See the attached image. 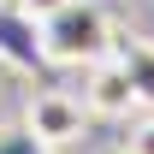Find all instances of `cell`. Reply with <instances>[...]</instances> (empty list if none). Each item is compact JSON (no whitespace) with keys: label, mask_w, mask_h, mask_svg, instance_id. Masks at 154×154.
<instances>
[{"label":"cell","mask_w":154,"mask_h":154,"mask_svg":"<svg viewBox=\"0 0 154 154\" xmlns=\"http://www.w3.org/2000/svg\"><path fill=\"white\" fill-rule=\"evenodd\" d=\"M113 59L125 65V77H131L136 107H154V42L148 36H119L113 42Z\"/></svg>","instance_id":"obj_5"},{"label":"cell","mask_w":154,"mask_h":154,"mask_svg":"<svg viewBox=\"0 0 154 154\" xmlns=\"http://www.w3.org/2000/svg\"><path fill=\"white\" fill-rule=\"evenodd\" d=\"M125 154H154V107H148V119H136V131L125 136Z\"/></svg>","instance_id":"obj_7"},{"label":"cell","mask_w":154,"mask_h":154,"mask_svg":"<svg viewBox=\"0 0 154 154\" xmlns=\"http://www.w3.org/2000/svg\"><path fill=\"white\" fill-rule=\"evenodd\" d=\"M0 154H59V148H48V142L18 119V125H0Z\"/></svg>","instance_id":"obj_6"},{"label":"cell","mask_w":154,"mask_h":154,"mask_svg":"<svg viewBox=\"0 0 154 154\" xmlns=\"http://www.w3.org/2000/svg\"><path fill=\"white\" fill-rule=\"evenodd\" d=\"M83 107H89V113H101V119H125V113L136 107L131 77H125V65H119L113 54L95 59V65L83 71Z\"/></svg>","instance_id":"obj_4"},{"label":"cell","mask_w":154,"mask_h":154,"mask_svg":"<svg viewBox=\"0 0 154 154\" xmlns=\"http://www.w3.org/2000/svg\"><path fill=\"white\" fill-rule=\"evenodd\" d=\"M113 18H107V6L101 0H65L59 12L42 18V48L54 65H71V71H89L95 59L113 54Z\"/></svg>","instance_id":"obj_1"},{"label":"cell","mask_w":154,"mask_h":154,"mask_svg":"<svg viewBox=\"0 0 154 154\" xmlns=\"http://www.w3.org/2000/svg\"><path fill=\"white\" fill-rule=\"evenodd\" d=\"M0 59H6L12 71H30V77H42L54 65L48 48H42V18L24 12L18 0H0Z\"/></svg>","instance_id":"obj_3"},{"label":"cell","mask_w":154,"mask_h":154,"mask_svg":"<svg viewBox=\"0 0 154 154\" xmlns=\"http://www.w3.org/2000/svg\"><path fill=\"white\" fill-rule=\"evenodd\" d=\"M24 125H30L48 148H71L77 136H83V125H89V107H83V95H71V89H36V95L24 101Z\"/></svg>","instance_id":"obj_2"},{"label":"cell","mask_w":154,"mask_h":154,"mask_svg":"<svg viewBox=\"0 0 154 154\" xmlns=\"http://www.w3.org/2000/svg\"><path fill=\"white\" fill-rule=\"evenodd\" d=\"M24 12H36V18H48V12H59V6H65V0H18Z\"/></svg>","instance_id":"obj_8"}]
</instances>
